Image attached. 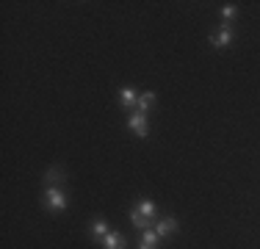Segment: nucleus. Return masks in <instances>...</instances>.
Masks as SVG:
<instances>
[{
	"label": "nucleus",
	"mask_w": 260,
	"mask_h": 249,
	"mask_svg": "<svg viewBox=\"0 0 260 249\" xmlns=\"http://www.w3.org/2000/svg\"><path fill=\"white\" fill-rule=\"evenodd\" d=\"M53 180H64V172H61L58 166H53V169H47V174H45V183H53Z\"/></svg>",
	"instance_id": "13"
},
{
	"label": "nucleus",
	"mask_w": 260,
	"mask_h": 249,
	"mask_svg": "<svg viewBox=\"0 0 260 249\" xmlns=\"http://www.w3.org/2000/svg\"><path fill=\"white\" fill-rule=\"evenodd\" d=\"M139 95H141V91H136L133 86H122V89H119V103H122V108L136 111V105H139Z\"/></svg>",
	"instance_id": "5"
},
{
	"label": "nucleus",
	"mask_w": 260,
	"mask_h": 249,
	"mask_svg": "<svg viewBox=\"0 0 260 249\" xmlns=\"http://www.w3.org/2000/svg\"><path fill=\"white\" fill-rule=\"evenodd\" d=\"M133 208H136V210H139V213H141V216H144V219H150L152 224H155V222H158V205H155V202H152V199H139V202H136V205H133Z\"/></svg>",
	"instance_id": "7"
},
{
	"label": "nucleus",
	"mask_w": 260,
	"mask_h": 249,
	"mask_svg": "<svg viewBox=\"0 0 260 249\" xmlns=\"http://www.w3.org/2000/svg\"><path fill=\"white\" fill-rule=\"evenodd\" d=\"M221 17H224V22H227V25H230V20H235V17H238V6L224 3V6H221Z\"/></svg>",
	"instance_id": "12"
},
{
	"label": "nucleus",
	"mask_w": 260,
	"mask_h": 249,
	"mask_svg": "<svg viewBox=\"0 0 260 249\" xmlns=\"http://www.w3.org/2000/svg\"><path fill=\"white\" fill-rule=\"evenodd\" d=\"M233 42V28L227 22H221L219 25V30H216L213 36H210V45H213L216 50H221V47H227Z\"/></svg>",
	"instance_id": "4"
},
{
	"label": "nucleus",
	"mask_w": 260,
	"mask_h": 249,
	"mask_svg": "<svg viewBox=\"0 0 260 249\" xmlns=\"http://www.w3.org/2000/svg\"><path fill=\"white\" fill-rule=\"evenodd\" d=\"M158 244H160V235L155 233V230H144L141 233V241H139V249H158Z\"/></svg>",
	"instance_id": "9"
},
{
	"label": "nucleus",
	"mask_w": 260,
	"mask_h": 249,
	"mask_svg": "<svg viewBox=\"0 0 260 249\" xmlns=\"http://www.w3.org/2000/svg\"><path fill=\"white\" fill-rule=\"evenodd\" d=\"M89 233H91V238H94V241H103L105 235L111 233V224L105 222V219H94V222L89 224Z\"/></svg>",
	"instance_id": "8"
},
{
	"label": "nucleus",
	"mask_w": 260,
	"mask_h": 249,
	"mask_svg": "<svg viewBox=\"0 0 260 249\" xmlns=\"http://www.w3.org/2000/svg\"><path fill=\"white\" fill-rule=\"evenodd\" d=\"M45 205L50 213H64L67 205H70V199H67V194L58 189V185H47L45 189Z\"/></svg>",
	"instance_id": "1"
},
{
	"label": "nucleus",
	"mask_w": 260,
	"mask_h": 249,
	"mask_svg": "<svg viewBox=\"0 0 260 249\" xmlns=\"http://www.w3.org/2000/svg\"><path fill=\"white\" fill-rule=\"evenodd\" d=\"M152 230H155L160 238H169V235H175L177 230H180V224H177L175 216H164V219H158L155 224H152Z\"/></svg>",
	"instance_id": "3"
},
{
	"label": "nucleus",
	"mask_w": 260,
	"mask_h": 249,
	"mask_svg": "<svg viewBox=\"0 0 260 249\" xmlns=\"http://www.w3.org/2000/svg\"><path fill=\"white\" fill-rule=\"evenodd\" d=\"M127 130L136 133L139 139H147V136H150V114H144V111H130L127 114Z\"/></svg>",
	"instance_id": "2"
},
{
	"label": "nucleus",
	"mask_w": 260,
	"mask_h": 249,
	"mask_svg": "<svg viewBox=\"0 0 260 249\" xmlns=\"http://www.w3.org/2000/svg\"><path fill=\"white\" fill-rule=\"evenodd\" d=\"M152 105H155V91H141V95H139V105H136V111H144V114H150Z\"/></svg>",
	"instance_id": "11"
},
{
	"label": "nucleus",
	"mask_w": 260,
	"mask_h": 249,
	"mask_svg": "<svg viewBox=\"0 0 260 249\" xmlns=\"http://www.w3.org/2000/svg\"><path fill=\"white\" fill-rule=\"evenodd\" d=\"M100 246L103 249H127V238L119 233V230H111V233L100 241Z\"/></svg>",
	"instance_id": "6"
},
{
	"label": "nucleus",
	"mask_w": 260,
	"mask_h": 249,
	"mask_svg": "<svg viewBox=\"0 0 260 249\" xmlns=\"http://www.w3.org/2000/svg\"><path fill=\"white\" fill-rule=\"evenodd\" d=\"M127 219H130V224H133V227H139L141 233L152 227V222H150V219H144V216H141V213H139V210H136V208H130V210H127Z\"/></svg>",
	"instance_id": "10"
}]
</instances>
